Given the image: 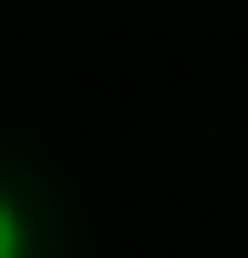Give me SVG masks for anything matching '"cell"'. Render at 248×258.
Here are the masks:
<instances>
[{
    "mask_svg": "<svg viewBox=\"0 0 248 258\" xmlns=\"http://www.w3.org/2000/svg\"><path fill=\"white\" fill-rule=\"evenodd\" d=\"M0 258H30V219H20L10 189H0Z\"/></svg>",
    "mask_w": 248,
    "mask_h": 258,
    "instance_id": "cell-1",
    "label": "cell"
}]
</instances>
